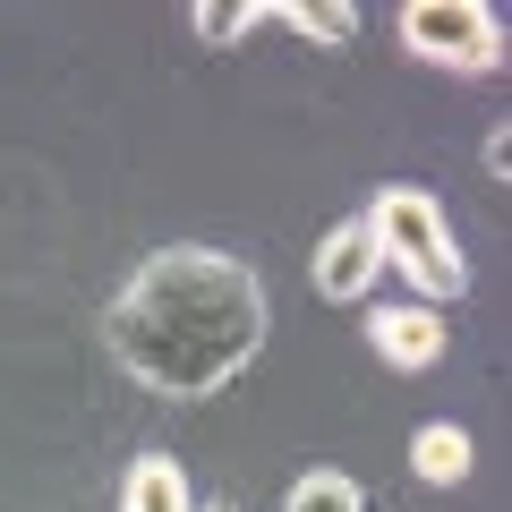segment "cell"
<instances>
[{
	"label": "cell",
	"mask_w": 512,
	"mask_h": 512,
	"mask_svg": "<svg viewBox=\"0 0 512 512\" xmlns=\"http://www.w3.org/2000/svg\"><path fill=\"white\" fill-rule=\"evenodd\" d=\"M265 333H274L265 274L231 248H205V239L154 248L103 308V342L120 376H137L154 402H214L222 384L256 367Z\"/></svg>",
	"instance_id": "6da1fadb"
},
{
	"label": "cell",
	"mask_w": 512,
	"mask_h": 512,
	"mask_svg": "<svg viewBox=\"0 0 512 512\" xmlns=\"http://www.w3.org/2000/svg\"><path fill=\"white\" fill-rule=\"evenodd\" d=\"M367 231H376L384 274H402L427 308L470 299V256H461V239H453V222H444V205L427 197L419 180L376 188V197H367Z\"/></svg>",
	"instance_id": "7a4b0ae2"
},
{
	"label": "cell",
	"mask_w": 512,
	"mask_h": 512,
	"mask_svg": "<svg viewBox=\"0 0 512 512\" xmlns=\"http://www.w3.org/2000/svg\"><path fill=\"white\" fill-rule=\"evenodd\" d=\"M410 60L444 77H495L504 69V18H495L487 0H410L402 18H393Z\"/></svg>",
	"instance_id": "3957f363"
},
{
	"label": "cell",
	"mask_w": 512,
	"mask_h": 512,
	"mask_svg": "<svg viewBox=\"0 0 512 512\" xmlns=\"http://www.w3.org/2000/svg\"><path fill=\"white\" fill-rule=\"evenodd\" d=\"M308 282H316V299H333V308H367V299H376V282H384V256H376V231H367V214L333 222V231L316 239V256H308Z\"/></svg>",
	"instance_id": "277c9868"
},
{
	"label": "cell",
	"mask_w": 512,
	"mask_h": 512,
	"mask_svg": "<svg viewBox=\"0 0 512 512\" xmlns=\"http://www.w3.org/2000/svg\"><path fill=\"white\" fill-rule=\"evenodd\" d=\"M367 350H376L393 376H427V367L453 350V333H444V308H427V299H402V308H367Z\"/></svg>",
	"instance_id": "5b68a950"
},
{
	"label": "cell",
	"mask_w": 512,
	"mask_h": 512,
	"mask_svg": "<svg viewBox=\"0 0 512 512\" xmlns=\"http://www.w3.org/2000/svg\"><path fill=\"white\" fill-rule=\"evenodd\" d=\"M410 470H419V487H461V478L478 470V444L461 419H427L419 436H410Z\"/></svg>",
	"instance_id": "8992f818"
},
{
	"label": "cell",
	"mask_w": 512,
	"mask_h": 512,
	"mask_svg": "<svg viewBox=\"0 0 512 512\" xmlns=\"http://www.w3.org/2000/svg\"><path fill=\"white\" fill-rule=\"evenodd\" d=\"M120 512H197V504H188L180 461H171V453H137L128 478H120Z\"/></svg>",
	"instance_id": "52a82bcc"
},
{
	"label": "cell",
	"mask_w": 512,
	"mask_h": 512,
	"mask_svg": "<svg viewBox=\"0 0 512 512\" xmlns=\"http://www.w3.org/2000/svg\"><path fill=\"white\" fill-rule=\"evenodd\" d=\"M265 26H291L308 43H350L359 35V9L350 0H265Z\"/></svg>",
	"instance_id": "ba28073f"
},
{
	"label": "cell",
	"mask_w": 512,
	"mask_h": 512,
	"mask_svg": "<svg viewBox=\"0 0 512 512\" xmlns=\"http://www.w3.org/2000/svg\"><path fill=\"white\" fill-rule=\"evenodd\" d=\"M282 512H367V487L350 470H299L291 495H282Z\"/></svg>",
	"instance_id": "9c48e42d"
},
{
	"label": "cell",
	"mask_w": 512,
	"mask_h": 512,
	"mask_svg": "<svg viewBox=\"0 0 512 512\" xmlns=\"http://www.w3.org/2000/svg\"><path fill=\"white\" fill-rule=\"evenodd\" d=\"M265 26V0H239V9H188V35L197 43H239Z\"/></svg>",
	"instance_id": "30bf717a"
},
{
	"label": "cell",
	"mask_w": 512,
	"mask_h": 512,
	"mask_svg": "<svg viewBox=\"0 0 512 512\" xmlns=\"http://www.w3.org/2000/svg\"><path fill=\"white\" fill-rule=\"evenodd\" d=\"M504 171H512V137H504V128H487V180L504 188Z\"/></svg>",
	"instance_id": "8fae6325"
}]
</instances>
